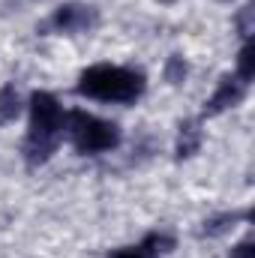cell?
<instances>
[{"instance_id": "1", "label": "cell", "mask_w": 255, "mask_h": 258, "mask_svg": "<svg viewBox=\"0 0 255 258\" xmlns=\"http://www.w3.org/2000/svg\"><path fill=\"white\" fill-rule=\"evenodd\" d=\"M63 108L57 102L54 93L48 90H36L30 93V126L24 135V162L30 168H39L45 165L57 147H60V138H63Z\"/></svg>"}, {"instance_id": "2", "label": "cell", "mask_w": 255, "mask_h": 258, "mask_svg": "<svg viewBox=\"0 0 255 258\" xmlns=\"http://www.w3.org/2000/svg\"><path fill=\"white\" fill-rule=\"evenodd\" d=\"M147 90V78L141 69H129V66H114V63H96L87 66L78 75L75 93L96 99V102H117V105H132L135 99H141Z\"/></svg>"}, {"instance_id": "3", "label": "cell", "mask_w": 255, "mask_h": 258, "mask_svg": "<svg viewBox=\"0 0 255 258\" xmlns=\"http://www.w3.org/2000/svg\"><path fill=\"white\" fill-rule=\"evenodd\" d=\"M63 132L72 141L75 153L81 156H99V153H111L120 144V126L111 120H102L96 114H87L81 108L69 111L63 117Z\"/></svg>"}, {"instance_id": "4", "label": "cell", "mask_w": 255, "mask_h": 258, "mask_svg": "<svg viewBox=\"0 0 255 258\" xmlns=\"http://www.w3.org/2000/svg\"><path fill=\"white\" fill-rule=\"evenodd\" d=\"M99 24V9L90 6V3H78V0H69L60 3L51 18H48V30L60 33V36H78V33H90L93 27Z\"/></svg>"}, {"instance_id": "5", "label": "cell", "mask_w": 255, "mask_h": 258, "mask_svg": "<svg viewBox=\"0 0 255 258\" xmlns=\"http://www.w3.org/2000/svg\"><path fill=\"white\" fill-rule=\"evenodd\" d=\"M246 87H249V84H243L237 75H225V78L216 84L213 96L204 102V117H216V114H222V111H228V108H237V105L246 99Z\"/></svg>"}, {"instance_id": "6", "label": "cell", "mask_w": 255, "mask_h": 258, "mask_svg": "<svg viewBox=\"0 0 255 258\" xmlns=\"http://www.w3.org/2000/svg\"><path fill=\"white\" fill-rule=\"evenodd\" d=\"M174 246H177V240L168 231H150L138 243L120 246V249L108 252V258H159V255H165V252H171Z\"/></svg>"}, {"instance_id": "7", "label": "cell", "mask_w": 255, "mask_h": 258, "mask_svg": "<svg viewBox=\"0 0 255 258\" xmlns=\"http://www.w3.org/2000/svg\"><path fill=\"white\" fill-rule=\"evenodd\" d=\"M201 141H204V129L198 120H183L177 126V141H174V156L177 159H189L201 150Z\"/></svg>"}, {"instance_id": "8", "label": "cell", "mask_w": 255, "mask_h": 258, "mask_svg": "<svg viewBox=\"0 0 255 258\" xmlns=\"http://www.w3.org/2000/svg\"><path fill=\"white\" fill-rule=\"evenodd\" d=\"M237 222H249V210H231V213H216V216L204 219L201 237H222V234L234 231Z\"/></svg>"}, {"instance_id": "9", "label": "cell", "mask_w": 255, "mask_h": 258, "mask_svg": "<svg viewBox=\"0 0 255 258\" xmlns=\"http://www.w3.org/2000/svg\"><path fill=\"white\" fill-rule=\"evenodd\" d=\"M21 114V96L15 90V84H3L0 87V126L12 123Z\"/></svg>"}, {"instance_id": "10", "label": "cell", "mask_w": 255, "mask_h": 258, "mask_svg": "<svg viewBox=\"0 0 255 258\" xmlns=\"http://www.w3.org/2000/svg\"><path fill=\"white\" fill-rule=\"evenodd\" d=\"M243 84H249L255 78V45L252 39L249 42H243V48H240V54H237V72H234Z\"/></svg>"}, {"instance_id": "11", "label": "cell", "mask_w": 255, "mask_h": 258, "mask_svg": "<svg viewBox=\"0 0 255 258\" xmlns=\"http://www.w3.org/2000/svg\"><path fill=\"white\" fill-rule=\"evenodd\" d=\"M186 75H189V63H186L183 54H171V57L165 60V81H168L171 87H180V84L186 81Z\"/></svg>"}, {"instance_id": "12", "label": "cell", "mask_w": 255, "mask_h": 258, "mask_svg": "<svg viewBox=\"0 0 255 258\" xmlns=\"http://www.w3.org/2000/svg\"><path fill=\"white\" fill-rule=\"evenodd\" d=\"M252 3H246L240 12H237V30H240V36H243V42H249L252 39V30H255V24H252Z\"/></svg>"}, {"instance_id": "13", "label": "cell", "mask_w": 255, "mask_h": 258, "mask_svg": "<svg viewBox=\"0 0 255 258\" xmlns=\"http://www.w3.org/2000/svg\"><path fill=\"white\" fill-rule=\"evenodd\" d=\"M228 258H255V243H252V237L240 240V243L231 249V255H228Z\"/></svg>"}]
</instances>
